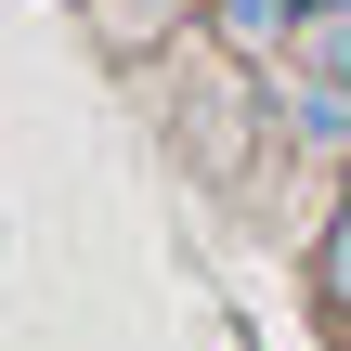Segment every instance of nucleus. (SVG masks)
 I'll return each mask as SVG.
<instances>
[{
    "instance_id": "obj_1",
    "label": "nucleus",
    "mask_w": 351,
    "mask_h": 351,
    "mask_svg": "<svg viewBox=\"0 0 351 351\" xmlns=\"http://www.w3.org/2000/svg\"><path fill=\"white\" fill-rule=\"evenodd\" d=\"M313 300H326V313L351 326V195L326 208V247H313Z\"/></svg>"
}]
</instances>
